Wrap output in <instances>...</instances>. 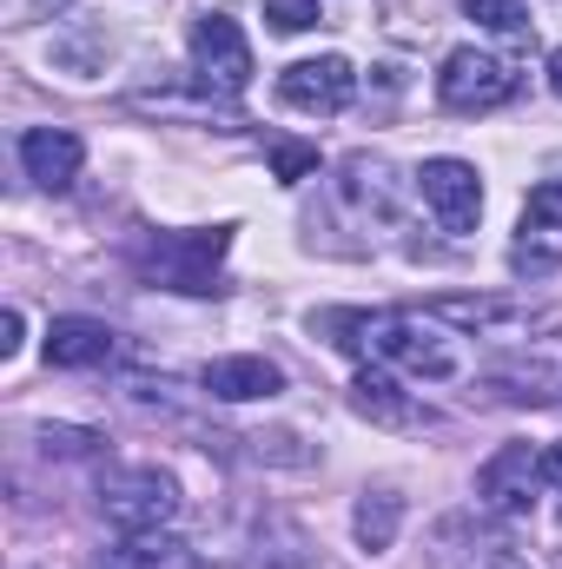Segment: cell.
<instances>
[{
	"instance_id": "cell-7",
	"label": "cell",
	"mask_w": 562,
	"mask_h": 569,
	"mask_svg": "<svg viewBox=\"0 0 562 569\" xmlns=\"http://www.w3.org/2000/svg\"><path fill=\"white\" fill-rule=\"evenodd\" d=\"M418 192L443 232H476V219H483V179H476L470 159H423Z\"/></svg>"
},
{
	"instance_id": "cell-23",
	"label": "cell",
	"mask_w": 562,
	"mask_h": 569,
	"mask_svg": "<svg viewBox=\"0 0 562 569\" xmlns=\"http://www.w3.org/2000/svg\"><path fill=\"white\" fill-rule=\"evenodd\" d=\"M483 569H530V563H523V557H516V550H510V543H496V550H490V557H483Z\"/></svg>"
},
{
	"instance_id": "cell-1",
	"label": "cell",
	"mask_w": 562,
	"mask_h": 569,
	"mask_svg": "<svg viewBox=\"0 0 562 569\" xmlns=\"http://www.w3.org/2000/svg\"><path fill=\"white\" fill-rule=\"evenodd\" d=\"M311 331H338L331 338L338 351H358V358H378V365H404L418 378H450L456 371V351L436 331V318H411V311H324V318H311Z\"/></svg>"
},
{
	"instance_id": "cell-25",
	"label": "cell",
	"mask_w": 562,
	"mask_h": 569,
	"mask_svg": "<svg viewBox=\"0 0 562 569\" xmlns=\"http://www.w3.org/2000/svg\"><path fill=\"white\" fill-rule=\"evenodd\" d=\"M550 87H556V100H562V47L550 53Z\"/></svg>"
},
{
	"instance_id": "cell-11",
	"label": "cell",
	"mask_w": 562,
	"mask_h": 569,
	"mask_svg": "<svg viewBox=\"0 0 562 569\" xmlns=\"http://www.w3.org/2000/svg\"><path fill=\"white\" fill-rule=\"evenodd\" d=\"M205 391L212 398H225V405H252V398H279L284 391V371L272 358H212L205 365Z\"/></svg>"
},
{
	"instance_id": "cell-6",
	"label": "cell",
	"mask_w": 562,
	"mask_h": 569,
	"mask_svg": "<svg viewBox=\"0 0 562 569\" xmlns=\"http://www.w3.org/2000/svg\"><path fill=\"white\" fill-rule=\"evenodd\" d=\"M536 490H543V450L536 443H503L476 470V503L496 510V517H530Z\"/></svg>"
},
{
	"instance_id": "cell-5",
	"label": "cell",
	"mask_w": 562,
	"mask_h": 569,
	"mask_svg": "<svg viewBox=\"0 0 562 569\" xmlns=\"http://www.w3.org/2000/svg\"><path fill=\"white\" fill-rule=\"evenodd\" d=\"M192 73L205 93H245L252 87V40L239 33L232 13H199L192 20Z\"/></svg>"
},
{
	"instance_id": "cell-2",
	"label": "cell",
	"mask_w": 562,
	"mask_h": 569,
	"mask_svg": "<svg viewBox=\"0 0 562 569\" xmlns=\"http://www.w3.org/2000/svg\"><path fill=\"white\" fill-rule=\"evenodd\" d=\"M232 252V226H212V232H159L152 246H140V266L145 279L172 284V291H225L219 284V259Z\"/></svg>"
},
{
	"instance_id": "cell-14",
	"label": "cell",
	"mask_w": 562,
	"mask_h": 569,
	"mask_svg": "<svg viewBox=\"0 0 562 569\" xmlns=\"http://www.w3.org/2000/svg\"><path fill=\"white\" fill-rule=\"evenodd\" d=\"M510 266H516V272H530V279L556 272V266H562V239H550V246H543V226H523V239L510 246Z\"/></svg>"
},
{
	"instance_id": "cell-19",
	"label": "cell",
	"mask_w": 562,
	"mask_h": 569,
	"mask_svg": "<svg viewBox=\"0 0 562 569\" xmlns=\"http://www.w3.org/2000/svg\"><path fill=\"white\" fill-rule=\"evenodd\" d=\"M272 172H279L284 186H298V179H311L318 172V146H272Z\"/></svg>"
},
{
	"instance_id": "cell-24",
	"label": "cell",
	"mask_w": 562,
	"mask_h": 569,
	"mask_svg": "<svg viewBox=\"0 0 562 569\" xmlns=\"http://www.w3.org/2000/svg\"><path fill=\"white\" fill-rule=\"evenodd\" d=\"M543 483H550V490H562V443H550V450H543Z\"/></svg>"
},
{
	"instance_id": "cell-17",
	"label": "cell",
	"mask_w": 562,
	"mask_h": 569,
	"mask_svg": "<svg viewBox=\"0 0 562 569\" xmlns=\"http://www.w3.org/2000/svg\"><path fill=\"white\" fill-rule=\"evenodd\" d=\"M265 20H272V33H311L324 13H318V0H265Z\"/></svg>"
},
{
	"instance_id": "cell-20",
	"label": "cell",
	"mask_w": 562,
	"mask_h": 569,
	"mask_svg": "<svg viewBox=\"0 0 562 569\" xmlns=\"http://www.w3.org/2000/svg\"><path fill=\"white\" fill-rule=\"evenodd\" d=\"M40 443H47V457H53V450H60V457H87V450H93L100 437H93V430H67V425H47V430H40Z\"/></svg>"
},
{
	"instance_id": "cell-12",
	"label": "cell",
	"mask_w": 562,
	"mask_h": 569,
	"mask_svg": "<svg viewBox=\"0 0 562 569\" xmlns=\"http://www.w3.org/2000/svg\"><path fill=\"white\" fill-rule=\"evenodd\" d=\"M351 405H358V418H371V425H391V430L423 425V411L411 405V391H404L391 371H378V365H364V371H358V385H351Z\"/></svg>"
},
{
	"instance_id": "cell-4",
	"label": "cell",
	"mask_w": 562,
	"mask_h": 569,
	"mask_svg": "<svg viewBox=\"0 0 562 569\" xmlns=\"http://www.w3.org/2000/svg\"><path fill=\"white\" fill-rule=\"evenodd\" d=\"M516 87H523V73L503 53H483V47H456L436 67V100L450 113H496V107L516 100Z\"/></svg>"
},
{
	"instance_id": "cell-18",
	"label": "cell",
	"mask_w": 562,
	"mask_h": 569,
	"mask_svg": "<svg viewBox=\"0 0 562 569\" xmlns=\"http://www.w3.org/2000/svg\"><path fill=\"white\" fill-rule=\"evenodd\" d=\"M523 226H543V232H562V179H543L523 206Z\"/></svg>"
},
{
	"instance_id": "cell-3",
	"label": "cell",
	"mask_w": 562,
	"mask_h": 569,
	"mask_svg": "<svg viewBox=\"0 0 562 569\" xmlns=\"http://www.w3.org/2000/svg\"><path fill=\"white\" fill-rule=\"evenodd\" d=\"M100 510H107L113 530H127V537H152V530H165V523L179 517V483H172L165 470H152V463L107 470V483H100Z\"/></svg>"
},
{
	"instance_id": "cell-15",
	"label": "cell",
	"mask_w": 562,
	"mask_h": 569,
	"mask_svg": "<svg viewBox=\"0 0 562 569\" xmlns=\"http://www.w3.org/2000/svg\"><path fill=\"white\" fill-rule=\"evenodd\" d=\"M423 318H436V325H470V331H476V325H496L503 305H496V298H443V305H430Z\"/></svg>"
},
{
	"instance_id": "cell-10",
	"label": "cell",
	"mask_w": 562,
	"mask_h": 569,
	"mask_svg": "<svg viewBox=\"0 0 562 569\" xmlns=\"http://www.w3.org/2000/svg\"><path fill=\"white\" fill-rule=\"evenodd\" d=\"M107 358H113V325H100V318H53L47 325V365L93 371Z\"/></svg>"
},
{
	"instance_id": "cell-21",
	"label": "cell",
	"mask_w": 562,
	"mask_h": 569,
	"mask_svg": "<svg viewBox=\"0 0 562 569\" xmlns=\"http://www.w3.org/2000/svg\"><path fill=\"white\" fill-rule=\"evenodd\" d=\"M80 569H152L140 557V543H120V550H100V557H87Z\"/></svg>"
},
{
	"instance_id": "cell-8",
	"label": "cell",
	"mask_w": 562,
	"mask_h": 569,
	"mask_svg": "<svg viewBox=\"0 0 562 569\" xmlns=\"http://www.w3.org/2000/svg\"><path fill=\"white\" fill-rule=\"evenodd\" d=\"M351 93H358V73H351V60H338V53L298 60V67L279 73V100L291 113H344Z\"/></svg>"
},
{
	"instance_id": "cell-16",
	"label": "cell",
	"mask_w": 562,
	"mask_h": 569,
	"mask_svg": "<svg viewBox=\"0 0 562 569\" xmlns=\"http://www.w3.org/2000/svg\"><path fill=\"white\" fill-rule=\"evenodd\" d=\"M463 13L476 27H490V33H523L530 27V7L523 0H463Z\"/></svg>"
},
{
	"instance_id": "cell-13",
	"label": "cell",
	"mask_w": 562,
	"mask_h": 569,
	"mask_svg": "<svg viewBox=\"0 0 562 569\" xmlns=\"http://www.w3.org/2000/svg\"><path fill=\"white\" fill-rule=\"evenodd\" d=\"M398 523H404V497H398V490H364L358 510H351V530H358V543H364L371 557L398 543Z\"/></svg>"
},
{
	"instance_id": "cell-22",
	"label": "cell",
	"mask_w": 562,
	"mask_h": 569,
	"mask_svg": "<svg viewBox=\"0 0 562 569\" xmlns=\"http://www.w3.org/2000/svg\"><path fill=\"white\" fill-rule=\"evenodd\" d=\"M20 331H27V325H20V311L7 305V311H0V358H13V351H20Z\"/></svg>"
},
{
	"instance_id": "cell-9",
	"label": "cell",
	"mask_w": 562,
	"mask_h": 569,
	"mask_svg": "<svg viewBox=\"0 0 562 569\" xmlns=\"http://www.w3.org/2000/svg\"><path fill=\"white\" fill-rule=\"evenodd\" d=\"M80 159H87V146H80V133H67V127H27L20 133V166L47 192H67L80 179Z\"/></svg>"
}]
</instances>
